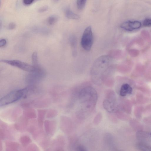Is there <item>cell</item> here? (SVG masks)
Instances as JSON below:
<instances>
[{
    "mask_svg": "<svg viewBox=\"0 0 151 151\" xmlns=\"http://www.w3.org/2000/svg\"><path fill=\"white\" fill-rule=\"evenodd\" d=\"M58 18L56 15H53L49 17L47 20L48 23L50 25L55 24L58 21Z\"/></svg>",
    "mask_w": 151,
    "mask_h": 151,
    "instance_id": "cell-11",
    "label": "cell"
},
{
    "mask_svg": "<svg viewBox=\"0 0 151 151\" xmlns=\"http://www.w3.org/2000/svg\"><path fill=\"white\" fill-rule=\"evenodd\" d=\"M93 36L91 26L87 27L84 31L81 38V44L82 47L87 51H89L93 46Z\"/></svg>",
    "mask_w": 151,
    "mask_h": 151,
    "instance_id": "cell-4",
    "label": "cell"
},
{
    "mask_svg": "<svg viewBox=\"0 0 151 151\" xmlns=\"http://www.w3.org/2000/svg\"><path fill=\"white\" fill-rule=\"evenodd\" d=\"M34 1V0H23L24 4L26 5H28L32 4Z\"/></svg>",
    "mask_w": 151,
    "mask_h": 151,
    "instance_id": "cell-23",
    "label": "cell"
},
{
    "mask_svg": "<svg viewBox=\"0 0 151 151\" xmlns=\"http://www.w3.org/2000/svg\"><path fill=\"white\" fill-rule=\"evenodd\" d=\"M79 108L77 116L81 119H84L93 111L96 105L98 99L97 92L90 86L82 89L78 95Z\"/></svg>",
    "mask_w": 151,
    "mask_h": 151,
    "instance_id": "cell-1",
    "label": "cell"
},
{
    "mask_svg": "<svg viewBox=\"0 0 151 151\" xmlns=\"http://www.w3.org/2000/svg\"><path fill=\"white\" fill-rule=\"evenodd\" d=\"M145 68L142 65H138L137 66L135 69V72L136 73L140 74L143 73Z\"/></svg>",
    "mask_w": 151,
    "mask_h": 151,
    "instance_id": "cell-17",
    "label": "cell"
},
{
    "mask_svg": "<svg viewBox=\"0 0 151 151\" xmlns=\"http://www.w3.org/2000/svg\"><path fill=\"white\" fill-rule=\"evenodd\" d=\"M105 109L110 113L117 112V108L116 96L113 92H110L107 94L103 103Z\"/></svg>",
    "mask_w": 151,
    "mask_h": 151,
    "instance_id": "cell-5",
    "label": "cell"
},
{
    "mask_svg": "<svg viewBox=\"0 0 151 151\" xmlns=\"http://www.w3.org/2000/svg\"><path fill=\"white\" fill-rule=\"evenodd\" d=\"M150 136H151V133H150Z\"/></svg>",
    "mask_w": 151,
    "mask_h": 151,
    "instance_id": "cell-26",
    "label": "cell"
},
{
    "mask_svg": "<svg viewBox=\"0 0 151 151\" xmlns=\"http://www.w3.org/2000/svg\"><path fill=\"white\" fill-rule=\"evenodd\" d=\"M76 150L78 151H87L86 148L84 146L82 145H79L76 148Z\"/></svg>",
    "mask_w": 151,
    "mask_h": 151,
    "instance_id": "cell-21",
    "label": "cell"
},
{
    "mask_svg": "<svg viewBox=\"0 0 151 151\" xmlns=\"http://www.w3.org/2000/svg\"><path fill=\"white\" fill-rule=\"evenodd\" d=\"M49 9L48 7L45 6L40 7L38 10V12L40 13H44L46 12Z\"/></svg>",
    "mask_w": 151,
    "mask_h": 151,
    "instance_id": "cell-18",
    "label": "cell"
},
{
    "mask_svg": "<svg viewBox=\"0 0 151 151\" xmlns=\"http://www.w3.org/2000/svg\"><path fill=\"white\" fill-rule=\"evenodd\" d=\"M46 74L45 71L39 66L35 71L30 72L26 77V80L29 83H36L44 78Z\"/></svg>",
    "mask_w": 151,
    "mask_h": 151,
    "instance_id": "cell-7",
    "label": "cell"
},
{
    "mask_svg": "<svg viewBox=\"0 0 151 151\" xmlns=\"http://www.w3.org/2000/svg\"><path fill=\"white\" fill-rule=\"evenodd\" d=\"M129 53L131 57L134 58L138 56L139 54V52L138 50L133 49L129 50Z\"/></svg>",
    "mask_w": 151,
    "mask_h": 151,
    "instance_id": "cell-14",
    "label": "cell"
},
{
    "mask_svg": "<svg viewBox=\"0 0 151 151\" xmlns=\"http://www.w3.org/2000/svg\"><path fill=\"white\" fill-rule=\"evenodd\" d=\"M31 88L26 87L11 92L1 99L0 105L4 106L18 101L27 94Z\"/></svg>",
    "mask_w": 151,
    "mask_h": 151,
    "instance_id": "cell-3",
    "label": "cell"
},
{
    "mask_svg": "<svg viewBox=\"0 0 151 151\" xmlns=\"http://www.w3.org/2000/svg\"><path fill=\"white\" fill-rule=\"evenodd\" d=\"M138 148L143 151H151V147L142 144H140L138 146Z\"/></svg>",
    "mask_w": 151,
    "mask_h": 151,
    "instance_id": "cell-16",
    "label": "cell"
},
{
    "mask_svg": "<svg viewBox=\"0 0 151 151\" xmlns=\"http://www.w3.org/2000/svg\"><path fill=\"white\" fill-rule=\"evenodd\" d=\"M1 62L17 67L25 71L31 72L35 71L38 67L31 66L27 63L18 60H3Z\"/></svg>",
    "mask_w": 151,
    "mask_h": 151,
    "instance_id": "cell-6",
    "label": "cell"
},
{
    "mask_svg": "<svg viewBox=\"0 0 151 151\" xmlns=\"http://www.w3.org/2000/svg\"><path fill=\"white\" fill-rule=\"evenodd\" d=\"M7 44V41L5 39H2L0 40V47H2L5 46Z\"/></svg>",
    "mask_w": 151,
    "mask_h": 151,
    "instance_id": "cell-24",
    "label": "cell"
},
{
    "mask_svg": "<svg viewBox=\"0 0 151 151\" xmlns=\"http://www.w3.org/2000/svg\"><path fill=\"white\" fill-rule=\"evenodd\" d=\"M87 0H77V5L78 9L80 10L83 9L85 7Z\"/></svg>",
    "mask_w": 151,
    "mask_h": 151,
    "instance_id": "cell-13",
    "label": "cell"
},
{
    "mask_svg": "<svg viewBox=\"0 0 151 151\" xmlns=\"http://www.w3.org/2000/svg\"><path fill=\"white\" fill-rule=\"evenodd\" d=\"M65 15L66 17L69 19L77 20L80 19L79 15L73 12L69 8L66 10Z\"/></svg>",
    "mask_w": 151,
    "mask_h": 151,
    "instance_id": "cell-10",
    "label": "cell"
},
{
    "mask_svg": "<svg viewBox=\"0 0 151 151\" xmlns=\"http://www.w3.org/2000/svg\"><path fill=\"white\" fill-rule=\"evenodd\" d=\"M142 37L147 40H150L151 39L150 36L149 32L146 30H142L141 32Z\"/></svg>",
    "mask_w": 151,
    "mask_h": 151,
    "instance_id": "cell-15",
    "label": "cell"
},
{
    "mask_svg": "<svg viewBox=\"0 0 151 151\" xmlns=\"http://www.w3.org/2000/svg\"><path fill=\"white\" fill-rule=\"evenodd\" d=\"M53 1L55 3H57L60 1V0H53Z\"/></svg>",
    "mask_w": 151,
    "mask_h": 151,
    "instance_id": "cell-25",
    "label": "cell"
},
{
    "mask_svg": "<svg viewBox=\"0 0 151 151\" xmlns=\"http://www.w3.org/2000/svg\"><path fill=\"white\" fill-rule=\"evenodd\" d=\"M132 89L130 85L127 83H124L121 88L120 94L121 96L125 97L132 94Z\"/></svg>",
    "mask_w": 151,
    "mask_h": 151,
    "instance_id": "cell-9",
    "label": "cell"
},
{
    "mask_svg": "<svg viewBox=\"0 0 151 151\" xmlns=\"http://www.w3.org/2000/svg\"><path fill=\"white\" fill-rule=\"evenodd\" d=\"M32 65L35 67L39 66L38 62V54L36 52L33 53L32 56Z\"/></svg>",
    "mask_w": 151,
    "mask_h": 151,
    "instance_id": "cell-12",
    "label": "cell"
},
{
    "mask_svg": "<svg viewBox=\"0 0 151 151\" xmlns=\"http://www.w3.org/2000/svg\"><path fill=\"white\" fill-rule=\"evenodd\" d=\"M135 42L137 44L140 46H143L144 44V41L143 40L140 38H138L135 40Z\"/></svg>",
    "mask_w": 151,
    "mask_h": 151,
    "instance_id": "cell-19",
    "label": "cell"
},
{
    "mask_svg": "<svg viewBox=\"0 0 151 151\" xmlns=\"http://www.w3.org/2000/svg\"><path fill=\"white\" fill-rule=\"evenodd\" d=\"M141 23L138 21H128L123 23L121 27L123 29L128 31H132L138 29L141 26Z\"/></svg>",
    "mask_w": 151,
    "mask_h": 151,
    "instance_id": "cell-8",
    "label": "cell"
},
{
    "mask_svg": "<svg viewBox=\"0 0 151 151\" xmlns=\"http://www.w3.org/2000/svg\"><path fill=\"white\" fill-rule=\"evenodd\" d=\"M113 63V58L109 56H103L97 58L91 71V76L94 83L98 85L101 84L105 73L111 68Z\"/></svg>",
    "mask_w": 151,
    "mask_h": 151,
    "instance_id": "cell-2",
    "label": "cell"
},
{
    "mask_svg": "<svg viewBox=\"0 0 151 151\" xmlns=\"http://www.w3.org/2000/svg\"><path fill=\"white\" fill-rule=\"evenodd\" d=\"M16 26V24L14 23L11 22L8 25V28L9 30H12L15 29Z\"/></svg>",
    "mask_w": 151,
    "mask_h": 151,
    "instance_id": "cell-22",
    "label": "cell"
},
{
    "mask_svg": "<svg viewBox=\"0 0 151 151\" xmlns=\"http://www.w3.org/2000/svg\"><path fill=\"white\" fill-rule=\"evenodd\" d=\"M143 25L145 26H151V19H146L143 22Z\"/></svg>",
    "mask_w": 151,
    "mask_h": 151,
    "instance_id": "cell-20",
    "label": "cell"
}]
</instances>
